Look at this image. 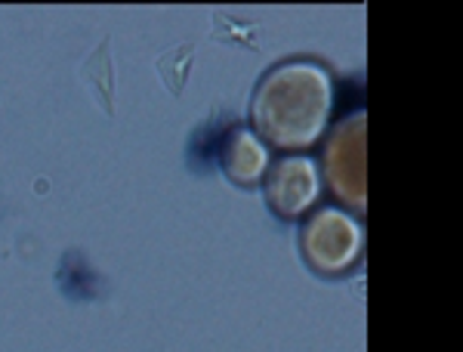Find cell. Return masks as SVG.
<instances>
[{
  "instance_id": "obj_1",
  "label": "cell",
  "mask_w": 463,
  "mask_h": 352,
  "mask_svg": "<svg viewBox=\"0 0 463 352\" xmlns=\"http://www.w3.org/2000/svg\"><path fill=\"white\" fill-rule=\"evenodd\" d=\"M334 109V81L321 65L294 59L263 78L253 96V124L279 148H309L327 130Z\"/></svg>"
},
{
  "instance_id": "obj_2",
  "label": "cell",
  "mask_w": 463,
  "mask_h": 352,
  "mask_svg": "<svg viewBox=\"0 0 463 352\" xmlns=\"http://www.w3.org/2000/svg\"><path fill=\"white\" fill-rule=\"evenodd\" d=\"M364 133H368V121L362 111L349 115L346 121L337 124L325 146V179L331 192L337 195L346 207L362 211L368 201V174H364Z\"/></svg>"
},
{
  "instance_id": "obj_3",
  "label": "cell",
  "mask_w": 463,
  "mask_h": 352,
  "mask_svg": "<svg viewBox=\"0 0 463 352\" xmlns=\"http://www.w3.org/2000/svg\"><path fill=\"white\" fill-rule=\"evenodd\" d=\"M364 232L349 211L325 207L303 226V251L309 263L325 275H340L362 257Z\"/></svg>"
},
{
  "instance_id": "obj_4",
  "label": "cell",
  "mask_w": 463,
  "mask_h": 352,
  "mask_svg": "<svg viewBox=\"0 0 463 352\" xmlns=\"http://www.w3.org/2000/svg\"><path fill=\"white\" fill-rule=\"evenodd\" d=\"M321 195V170L309 155H288L279 158L266 174V198L275 207V214L303 216L316 207Z\"/></svg>"
},
{
  "instance_id": "obj_5",
  "label": "cell",
  "mask_w": 463,
  "mask_h": 352,
  "mask_svg": "<svg viewBox=\"0 0 463 352\" xmlns=\"http://www.w3.org/2000/svg\"><path fill=\"white\" fill-rule=\"evenodd\" d=\"M222 167L241 186L263 183L269 167H272L269 142L263 137H257L253 130H232L226 146H222Z\"/></svg>"
}]
</instances>
